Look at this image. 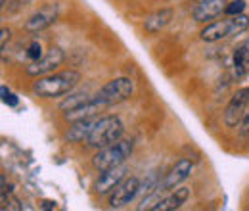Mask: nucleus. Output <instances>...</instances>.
I'll list each match as a JSON object with an SVG mask.
<instances>
[{"instance_id": "nucleus-1", "label": "nucleus", "mask_w": 249, "mask_h": 211, "mask_svg": "<svg viewBox=\"0 0 249 211\" xmlns=\"http://www.w3.org/2000/svg\"><path fill=\"white\" fill-rule=\"evenodd\" d=\"M81 81V73L75 69L62 71V73H52V75H42L33 83V92L42 96V98H58L63 94H69Z\"/></svg>"}, {"instance_id": "nucleus-2", "label": "nucleus", "mask_w": 249, "mask_h": 211, "mask_svg": "<svg viewBox=\"0 0 249 211\" xmlns=\"http://www.w3.org/2000/svg\"><path fill=\"white\" fill-rule=\"evenodd\" d=\"M123 133H124V125L117 115L98 117L92 133H90V136L87 138V146L102 150V148L111 146V144H115L117 140H121V138H123Z\"/></svg>"}, {"instance_id": "nucleus-3", "label": "nucleus", "mask_w": 249, "mask_h": 211, "mask_svg": "<svg viewBox=\"0 0 249 211\" xmlns=\"http://www.w3.org/2000/svg\"><path fill=\"white\" fill-rule=\"evenodd\" d=\"M132 148H134L132 140H124V138H121V140H117L115 144L98 150V153L92 157V165L98 169V171H106V169L123 165L124 161L130 157Z\"/></svg>"}, {"instance_id": "nucleus-4", "label": "nucleus", "mask_w": 249, "mask_h": 211, "mask_svg": "<svg viewBox=\"0 0 249 211\" xmlns=\"http://www.w3.org/2000/svg\"><path fill=\"white\" fill-rule=\"evenodd\" d=\"M249 27V18L246 14H240V16H230L228 19H222V21H215L211 25H207L205 29H201V38L205 42H217L222 40L226 37H232V35H240Z\"/></svg>"}, {"instance_id": "nucleus-5", "label": "nucleus", "mask_w": 249, "mask_h": 211, "mask_svg": "<svg viewBox=\"0 0 249 211\" xmlns=\"http://www.w3.org/2000/svg\"><path fill=\"white\" fill-rule=\"evenodd\" d=\"M132 91H134V85L128 77H117L109 83H106L100 92L96 94V100L107 108V106H115V104H121L124 100H128L132 96Z\"/></svg>"}, {"instance_id": "nucleus-6", "label": "nucleus", "mask_w": 249, "mask_h": 211, "mask_svg": "<svg viewBox=\"0 0 249 211\" xmlns=\"http://www.w3.org/2000/svg\"><path fill=\"white\" fill-rule=\"evenodd\" d=\"M63 60H65V54H63L62 48L52 46L40 60L31 61L25 71H27V75H31V77H42V75H48V73H52L54 69H58L63 63Z\"/></svg>"}, {"instance_id": "nucleus-7", "label": "nucleus", "mask_w": 249, "mask_h": 211, "mask_svg": "<svg viewBox=\"0 0 249 211\" xmlns=\"http://www.w3.org/2000/svg\"><path fill=\"white\" fill-rule=\"evenodd\" d=\"M140 188H142V182L138 177H128L124 179L111 194L109 198V208L113 210H121L124 206H128L138 194H140Z\"/></svg>"}, {"instance_id": "nucleus-8", "label": "nucleus", "mask_w": 249, "mask_h": 211, "mask_svg": "<svg viewBox=\"0 0 249 211\" xmlns=\"http://www.w3.org/2000/svg\"><path fill=\"white\" fill-rule=\"evenodd\" d=\"M192 171H194V163H192L190 159H186V157L178 159V161L169 169V173L165 175V179L159 182L161 190H175V188H178V186L192 175Z\"/></svg>"}, {"instance_id": "nucleus-9", "label": "nucleus", "mask_w": 249, "mask_h": 211, "mask_svg": "<svg viewBox=\"0 0 249 211\" xmlns=\"http://www.w3.org/2000/svg\"><path fill=\"white\" fill-rule=\"evenodd\" d=\"M248 102H249V89H240V91L230 98V102H228V106L224 110V123H226V127H236L242 121Z\"/></svg>"}, {"instance_id": "nucleus-10", "label": "nucleus", "mask_w": 249, "mask_h": 211, "mask_svg": "<svg viewBox=\"0 0 249 211\" xmlns=\"http://www.w3.org/2000/svg\"><path fill=\"white\" fill-rule=\"evenodd\" d=\"M58 4H46L44 8H40L38 12H35L25 23V29L29 33H40V31L48 29L56 19H58Z\"/></svg>"}, {"instance_id": "nucleus-11", "label": "nucleus", "mask_w": 249, "mask_h": 211, "mask_svg": "<svg viewBox=\"0 0 249 211\" xmlns=\"http://www.w3.org/2000/svg\"><path fill=\"white\" fill-rule=\"evenodd\" d=\"M124 175H126V167L123 165H117V167H111V169H106V171H100V177L96 181V192L98 194H107L111 190H115L121 182L124 181Z\"/></svg>"}, {"instance_id": "nucleus-12", "label": "nucleus", "mask_w": 249, "mask_h": 211, "mask_svg": "<svg viewBox=\"0 0 249 211\" xmlns=\"http://www.w3.org/2000/svg\"><path fill=\"white\" fill-rule=\"evenodd\" d=\"M224 8H226L224 0H199L192 14H194L196 21L205 23V21H211V19L218 18L224 12Z\"/></svg>"}, {"instance_id": "nucleus-13", "label": "nucleus", "mask_w": 249, "mask_h": 211, "mask_svg": "<svg viewBox=\"0 0 249 211\" xmlns=\"http://www.w3.org/2000/svg\"><path fill=\"white\" fill-rule=\"evenodd\" d=\"M188 198H190V188L186 186H180V188H175L173 190V194H169L167 198H159V202H157L156 206L152 208V211H173V210H178V208H182L184 204L188 202Z\"/></svg>"}, {"instance_id": "nucleus-14", "label": "nucleus", "mask_w": 249, "mask_h": 211, "mask_svg": "<svg viewBox=\"0 0 249 211\" xmlns=\"http://www.w3.org/2000/svg\"><path fill=\"white\" fill-rule=\"evenodd\" d=\"M96 121L98 119H94V117L73 121V125L69 127V131H67L65 138H67L69 142H87V138L90 136L94 125H96Z\"/></svg>"}, {"instance_id": "nucleus-15", "label": "nucleus", "mask_w": 249, "mask_h": 211, "mask_svg": "<svg viewBox=\"0 0 249 211\" xmlns=\"http://www.w3.org/2000/svg\"><path fill=\"white\" fill-rule=\"evenodd\" d=\"M173 19V10L171 8H161L154 14H150L144 21V29L148 33H159L161 29H165L169 25V21Z\"/></svg>"}, {"instance_id": "nucleus-16", "label": "nucleus", "mask_w": 249, "mask_h": 211, "mask_svg": "<svg viewBox=\"0 0 249 211\" xmlns=\"http://www.w3.org/2000/svg\"><path fill=\"white\" fill-rule=\"evenodd\" d=\"M100 110H104V106L96 100V96H92V100H89L87 104H83V106H79V108H75V110L65 112V119L71 121V123L79 119H89V117H94Z\"/></svg>"}, {"instance_id": "nucleus-17", "label": "nucleus", "mask_w": 249, "mask_h": 211, "mask_svg": "<svg viewBox=\"0 0 249 211\" xmlns=\"http://www.w3.org/2000/svg\"><path fill=\"white\" fill-rule=\"evenodd\" d=\"M232 65H234L236 77H244V75L249 73V40H244V42L236 48Z\"/></svg>"}, {"instance_id": "nucleus-18", "label": "nucleus", "mask_w": 249, "mask_h": 211, "mask_svg": "<svg viewBox=\"0 0 249 211\" xmlns=\"http://www.w3.org/2000/svg\"><path fill=\"white\" fill-rule=\"evenodd\" d=\"M89 100H92V96H89V92L81 91V92H69V96L60 104V110L63 112H69V110H75L83 104H87Z\"/></svg>"}, {"instance_id": "nucleus-19", "label": "nucleus", "mask_w": 249, "mask_h": 211, "mask_svg": "<svg viewBox=\"0 0 249 211\" xmlns=\"http://www.w3.org/2000/svg\"><path fill=\"white\" fill-rule=\"evenodd\" d=\"M244 10H246V0H232L226 4L224 14L226 16H240V14H244Z\"/></svg>"}, {"instance_id": "nucleus-20", "label": "nucleus", "mask_w": 249, "mask_h": 211, "mask_svg": "<svg viewBox=\"0 0 249 211\" xmlns=\"http://www.w3.org/2000/svg\"><path fill=\"white\" fill-rule=\"evenodd\" d=\"M2 211L6 210H21V206H19V202L12 196V192H6V194H2Z\"/></svg>"}, {"instance_id": "nucleus-21", "label": "nucleus", "mask_w": 249, "mask_h": 211, "mask_svg": "<svg viewBox=\"0 0 249 211\" xmlns=\"http://www.w3.org/2000/svg\"><path fill=\"white\" fill-rule=\"evenodd\" d=\"M44 54H42V46H40V42H31L29 44V48H27V58L31 61H36V60H40Z\"/></svg>"}, {"instance_id": "nucleus-22", "label": "nucleus", "mask_w": 249, "mask_h": 211, "mask_svg": "<svg viewBox=\"0 0 249 211\" xmlns=\"http://www.w3.org/2000/svg\"><path fill=\"white\" fill-rule=\"evenodd\" d=\"M0 92H2V102H4L6 106H10V108H16V106H18V98H16L12 92L8 91L4 85L0 87Z\"/></svg>"}, {"instance_id": "nucleus-23", "label": "nucleus", "mask_w": 249, "mask_h": 211, "mask_svg": "<svg viewBox=\"0 0 249 211\" xmlns=\"http://www.w3.org/2000/svg\"><path fill=\"white\" fill-rule=\"evenodd\" d=\"M240 133H242L244 136H248L249 134V108H246L244 117H242V121H240Z\"/></svg>"}, {"instance_id": "nucleus-24", "label": "nucleus", "mask_w": 249, "mask_h": 211, "mask_svg": "<svg viewBox=\"0 0 249 211\" xmlns=\"http://www.w3.org/2000/svg\"><path fill=\"white\" fill-rule=\"evenodd\" d=\"M8 40H10V29H6V27H2V31H0V48H2V50L6 48V44H8Z\"/></svg>"}, {"instance_id": "nucleus-25", "label": "nucleus", "mask_w": 249, "mask_h": 211, "mask_svg": "<svg viewBox=\"0 0 249 211\" xmlns=\"http://www.w3.org/2000/svg\"><path fill=\"white\" fill-rule=\"evenodd\" d=\"M40 210H58V204L52 202V200H44V202L40 204Z\"/></svg>"}]
</instances>
